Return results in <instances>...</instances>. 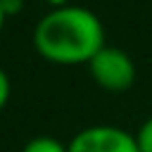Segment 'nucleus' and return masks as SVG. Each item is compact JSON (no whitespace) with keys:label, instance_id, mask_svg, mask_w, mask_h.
Listing matches in <instances>:
<instances>
[{"label":"nucleus","instance_id":"1","mask_svg":"<svg viewBox=\"0 0 152 152\" xmlns=\"http://www.w3.org/2000/svg\"><path fill=\"white\" fill-rule=\"evenodd\" d=\"M33 48L52 64H88L104 48V28L88 7L64 5L48 12L36 24Z\"/></svg>","mask_w":152,"mask_h":152},{"label":"nucleus","instance_id":"2","mask_svg":"<svg viewBox=\"0 0 152 152\" xmlns=\"http://www.w3.org/2000/svg\"><path fill=\"white\" fill-rule=\"evenodd\" d=\"M88 71L95 78V83L109 93H124L135 81V64L131 55L112 45H104L88 62Z\"/></svg>","mask_w":152,"mask_h":152},{"label":"nucleus","instance_id":"3","mask_svg":"<svg viewBox=\"0 0 152 152\" xmlns=\"http://www.w3.org/2000/svg\"><path fill=\"white\" fill-rule=\"evenodd\" d=\"M69 152H140V147L135 135L124 128L88 126L71 138Z\"/></svg>","mask_w":152,"mask_h":152},{"label":"nucleus","instance_id":"4","mask_svg":"<svg viewBox=\"0 0 152 152\" xmlns=\"http://www.w3.org/2000/svg\"><path fill=\"white\" fill-rule=\"evenodd\" d=\"M21 152H69V145H62L57 138H50V135H38V138H31Z\"/></svg>","mask_w":152,"mask_h":152},{"label":"nucleus","instance_id":"5","mask_svg":"<svg viewBox=\"0 0 152 152\" xmlns=\"http://www.w3.org/2000/svg\"><path fill=\"white\" fill-rule=\"evenodd\" d=\"M135 140H138V147L140 152H152V116L138 128L135 133Z\"/></svg>","mask_w":152,"mask_h":152},{"label":"nucleus","instance_id":"6","mask_svg":"<svg viewBox=\"0 0 152 152\" xmlns=\"http://www.w3.org/2000/svg\"><path fill=\"white\" fill-rule=\"evenodd\" d=\"M10 93H12L10 78H7V74L0 69V112L5 109V104H7V100H10Z\"/></svg>","mask_w":152,"mask_h":152},{"label":"nucleus","instance_id":"7","mask_svg":"<svg viewBox=\"0 0 152 152\" xmlns=\"http://www.w3.org/2000/svg\"><path fill=\"white\" fill-rule=\"evenodd\" d=\"M0 2H2V10H5L7 17L21 12V7H24V0H0Z\"/></svg>","mask_w":152,"mask_h":152},{"label":"nucleus","instance_id":"8","mask_svg":"<svg viewBox=\"0 0 152 152\" xmlns=\"http://www.w3.org/2000/svg\"><path fill=\"white\" fill-rule=\"evenodd\" d=\"M5 19H7V14H5V10H2V2H0V31H2V26H5Z\"/></svg>","mask_w":152,"mask_h":152}]
</instances>
